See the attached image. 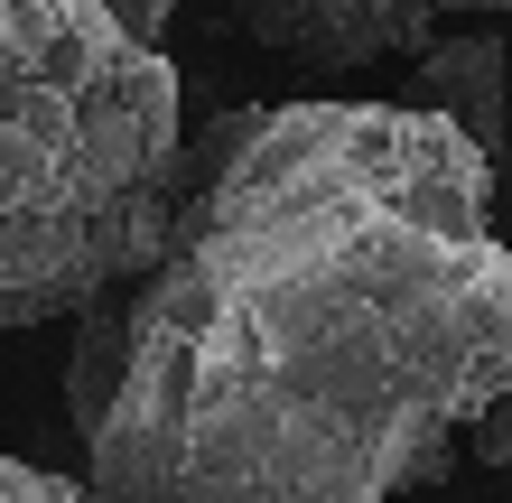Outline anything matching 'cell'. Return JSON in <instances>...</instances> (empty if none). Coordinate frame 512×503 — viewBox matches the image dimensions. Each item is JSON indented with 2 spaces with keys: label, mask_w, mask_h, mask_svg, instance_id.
<instances>
[{
  "label": "cell",
  "mask_w": 512,
  "mask_h": 503,
  "mask_svg": "<svg viewBox=\"0 0 512 503\" xmlns=\"http://www.w3.org/2000/svg\"><path fill=\"white\" fill-rule=\"evenodd\" d=\"M512 382L494 159L429 103H261L131 289L84 485L112 503H391Z\"/></svg>",
  "instance_id": "cell-1"
},
{
  "label": "cell",
  "mask_w": 512,
  "mask_h": 503,
  "mask_svg": "<svg viewBox=\"0 0 512 503\" xmlns=\"http://www.w3.org/2000/svg\"><path fill=\"white\" fill-rule=\"evenodd\" d=\"M177 0H0V327H56L168 252Z\"/></svg>",
  "instance_id": "cell-2"
},
{
  "label": "cell",
  "mask_w": 512,
  "mask_h": 503,
  "mask_svg": "<svg viewBox=\"0 0 512 503\" xmlns=\"http://www.w3.org/2000/svg\"><path fill=\"white\" fill-rule=\"evenodd\" d=\"M233 19L270 56L354 75V66H382V56H429L438 0H233Z\"/></svg>",
  "instance_id": "cell-3"
},
{
  "label": "cell",
  "mask_w": 512,
  "mask_h": 503,
  "mask_svg": "<svg viewBox=\"0 0 512 503\" xmlns=\"http://www.w3.org/2000/svg\"><path fill=\"white\" fill-rule=\"evenodd\" d=\"M131 289H103L94 308H75V345H66V429H75V448H94L103 420H112V401H122V373H131Z\"/></svg>",
  "instance_id": "cell-4"
},
{
  "label": "cell",
  "mask_w": 512,
  "mask_h": 503,
  "mask_svg": "<svg viewBox=\"0 0 512 503\" xmlns=\"http://www.w3.org/2000/svg\"><path fill=\"white\" fill-rule=\"evenodd\" d=\"M512 56H503V38H485V28H466V38H447V47H429V112H447L475 150H503V112H512Z\"/></svg>",
  "instance_id": "cell-5"
},
{
  "label": "cell",
  "mask_w": 512,
  "mask_h": 503,
  "mask_svg": "<svg viewBox=\"0 0 512 503\" xmlns=\"http://www.w3.org/2000/svg\"><path fill=\"white\" fill-rule=\"evenodd\" d=\"M0 503H112L94 485L56 476V466H28V457H0Z\"/></svg>",
  "instance_id": "cell-6"
},
{
  "label": "cell",
  "mask_w": 512,
  "mask_h": 503,
  "mask_svg": "<svg viewBox=\"0 0 512 503\" xmlns=\"http://www.w3.org/2000/svg\"><path fill=\"white\" fill-rule=\"evenodd\" d=\"M466 457H475V466H494V476L512 485V382H503V392L485 401V420L466 429Z\"/></svg>",
  "instance_id": "cell-7"
},
{
  "label": "cell",
  "mask_w": 512,
  "mask_h": 503,
  "mask_svg": "<svg viewBox=\"0 0 512 503\" xmlns=\"http://www.w3.org/2000/svg\"><path fill=\"white\" fill-rule=\"evenodd\" d=\"M438 10H512V0H438Z\"/></svg>",
  "instance_id": "cell-8"
},
{
  "label": "cell",
  "mask_w": 512,
  "mask_h": 503,
  "mask_svg": "<svg viewBox=\"0 0 512 503\" xmlns=\"http://www.w3.org/2000/svg\"><path fill=\"white\" fill-rule=\"evenodd\" d=\"M494 205H503V224H512V196H494Z\"/></svg>",
  "instance_id": "cell-9"
}]
</instances>
